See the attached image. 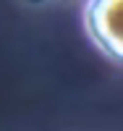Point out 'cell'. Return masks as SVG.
<instances>
[{"label": "cell", "mask_w": 123, "mask_h": 131, "mask_svg": "<svg viewBox=\"0 0 123 131\" xmlns=\"http://www.w3.org/2000/svg\"><path fill=\"white\" fill-rule=\"evenodd\" d=\"M84 29L97 50L123 63V0H84Z\"/></svg>", "instance_id": "6da1fadb"}]
</instances>
